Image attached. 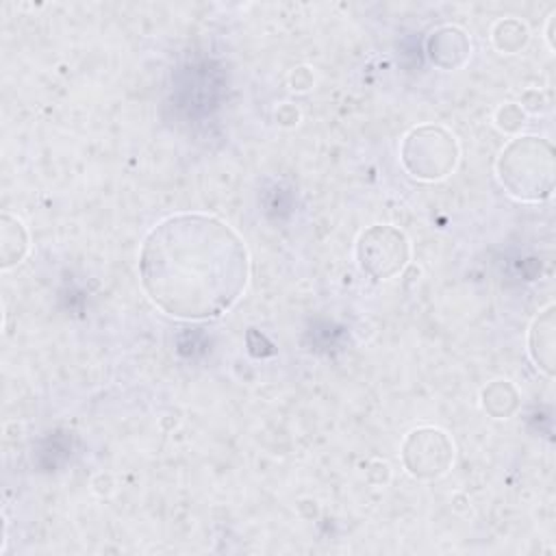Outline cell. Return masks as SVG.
<instances>
[{"mask_svg": "<svg viewBox=\"0 0 556 556\" xmlns=\"http://www.w3.org/2000/svg\"><path fill=\"white\" fill-rule=\"evenodd\" d=\"M148 298L167 315L211 319L226 313L250 276L241 237L222 219L180 213L156 224L139 254Z\"/></svg>", "mask_w": 556, "mask_h": 556, "instance_id": "6da1fadb", "label": "cell"}, {"mask_svg": "<svg viewBox=\"0 0 556 556\" xmlns=\"http://www.w3.org/2000/svg\"><path fill=\"white\" fill-rule=\"evenodd\" d=\"M454 458V445L443 430H413L402 445V460L415 478H437L447 471Z\"/></svg>", "mask_w": 556, "mask_h": 556, "instance_id": "5b68a950", "label": "cell"}, {"mask_svg": "<svg viewBox=\"0 0 556 556\" xmlns=\"http://www.w3.org/2000/svg\"><path fill=\"white\" fill-rule=\"evenodd\" d=\"M482 404L493 417H506L517 406V393L506 380H495L482 393Z\"/></svg>", "mask_w": 556, "mask_h": 556, "instance_id": "52a82bcc", "label": "cell"}, {"mask_svg": "<svg viewBox=\"0 0 556 556\" xmlns=\"http://www.w3.org/2000/svg\"><path fill=\"white\" fill-rule=\"evenodd\" d=\"M356 256L365 274L384 280L395 276L408 261V241L393 226H371L361 235Z\"/></svg>", "mask_w": 556, "mask_h": 556, "instance_id": "277c9868", "label": "cell"}, {"mask_svg": "<svg viewBox=\"0 0 556 556\" xmlns=\"http://www.w3.org/2000/svg\"><path fill=\"white\" fill-rule=\"evenodd\" d=\"M458 159L454 137L441 126H419L410 130L402 146V163L415 176L424 180H437L447 176Z\"/></svg>", "mask_w": 556, "mask_h": 556, "instance_id": "3957f363", "label": "cell"}, {"mask_svg": "<svg viewBox=\"0 0 556 556\" xmlns=\"http://www.w3.org/2000/svg\"><path fill=\"white\" fill-rule=\"evenodd\" d=\"M530 354L547 376L554 374V306H547L530 328Z\"/></svg>", "mask_w": 556, "mask_h": 556, "instance_id": "8992f818", "label": "cell"}, {"mask_svg": "<svg viewBox=\"0 0 556 556\" xmlns=\"http://www.w3.org/2000/svg\"><path fill=\"white\" fill-rule=\"evenodd\" d=\"M497 176L506 191L519 200H543L554 189V148L541 137L510 141L500 161Z\"/></svg>", "mask_w": 556, "mask_h": 556, "instance_id": "7a4b0ae2", "label": "cell"}]
</instances>
